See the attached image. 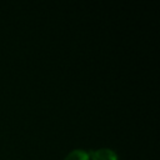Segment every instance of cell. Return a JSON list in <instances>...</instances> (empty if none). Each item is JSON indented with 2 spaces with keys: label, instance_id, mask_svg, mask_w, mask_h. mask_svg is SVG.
Masks as SVG:
<instances>
[{
  "label": "cell",
  "instance_id": "1",
  "mask_svg": "<svg viewBox=\"0 0 160 160\" xmlns=\"http://www.w3.org/2000/svg\"><path fill=\"white\" fill-rule=\"evenodd\" d=\"M89 156H91V160H118V155L110 149L92 150L89 152Z\"/></svg>",
  "mask_w": 160,
  "mask_h": 160
},
{
  "label": "cell",
  "instance_id": "2",
  "mask_svg": "<svg viewBox=\"0 0 160 160\" xmlns=\"http://www.w3.org/2000/svg\"><path fill=\"white\" fill-rule=\"evenodd\" d=\"M89 152L84 151V150H74L70 154H68V156L64 160H89Z\"/></svg>",
  "mask_w": 160,
  "mask_h": 160
}]
</instances>
